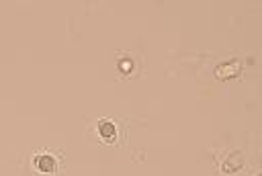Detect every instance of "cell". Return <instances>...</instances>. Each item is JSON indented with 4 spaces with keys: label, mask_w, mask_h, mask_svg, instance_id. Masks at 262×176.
I'll return each mask as SVG.
<instances>
[{
    "label": "cell",
    "mask_w": 262,
    "mask_h": 176,
    "mask_svg": "<svg viewBox=\"0 0 262 176\" xmlns=\"http://www.w3.org/2000/svg\"><path fill=\"white\" fill-rule=\"evenodd\" d=\"M239 72H242V63H239L237 59H233V61H229V63H221V65H217V70H215V74H217L219 80L235 78Z\"/></svg>",
    "instance_id": "obj_1"
},
{
    "label": "cell",
    "mask_w": 262,
    "mask_h": 176,
    "mask_svg": "<svg viewBox=\"0 0 262 176\" xmlns=\"http://www.w3.org/2000/svg\"><path fill=\"white\" fill-rule=\"evenodd\" d=\"M35 168L41 174H53L55 172V158L51 153H39V156H35Z\"/></svg>",
    "instance_id": "obj_2"
},
{
    "label": "cell",
    "mask_w": 262,
    "mask_h": 176,
    "mask_svg": "<svg viewBox=\"0 0 262 176\" xmlns=\"http://www.w3.org/2000/svg\"><path fill=\"white\" fill-rule=\"evenodd\" d=\"M98 133H100V137L104 141H111L115 137V133H117V127H115L113 121H100L98 123Z\"/></svg>",
    "instance_id": "obj_3"
}]
</instances>
